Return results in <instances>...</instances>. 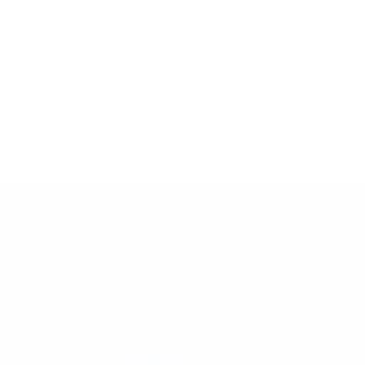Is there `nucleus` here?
Listing matches in <instances>:
<instances>
[]
</instances>
